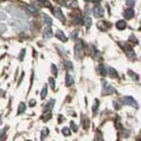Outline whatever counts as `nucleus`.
I'll return each instance as SVG.
<instances>
[{"label": "nucleus", "mask_w": 141, "mask_h": 141, "mask_svg": "<svg viewBox=\"0 0 141 141\" xmlns=\"http://www.w3.org/2000/svg\"><path fill=\"white\" fill-rule=\"evenodd\" d=\"M6 10L10 13V15L16 17V18H20V19H26L27 18V14L22 10H20L19 8H16L14 6H9L7 7Z\"/></svg>", "instance_id": "nucleus-1"}, {"label": "nucleus", "mask_w": 141, "mask_h": 141, "mask_svg": "<svg viewBox=\"0 0 141 141\" xmlns=\"http://www.w3.org/2000/svg\"><path fill=\"white\" fill-rule=\"evenodd\" d=\"M9 24L10 26L15 27V28H18V29L21 30H26L27 29V24L26 22H23V21H19V20H10L9 21Z\"/></svg>", "instance_id": "nucleus-2"}, {"label": "nucleus", "mask_w": 141, "mask_h": 141, "mask_svg": "<svg viewBox=\"0 0 141 141\" xmlns=\"http://www.w3.org/2000/svg\"><path fill=\"white\" fill-rule=\"evenodd\" d=\"M83 53H84V46H83V43L80 41V42H77L74 46V56L79 58L83 56Z\"/></svg>", "instance_id": "nucleus-3"}, {"label": "nucleus", "mask_w": 141, "mask_h": 141, "mask_svg": "<svg viewBox=\"0 0 141 141\" xmlns=\"http://www.w3.org/2000/svg\"><path fill=\"white\" fill-rule=\"evenodd\" d=\"M122 102H123L124 105H132V106H134V107H137L138 106L137 102H136L133 97H131V96H124V97L122 98Z\"/></svg>", "instance_id": "nucleus-4"}, {"label": "nucleus", "mask_w": 141, "mask_h": 141, "mask_svg": "<svg viewBox=\"0 0 141 141\" xmlns=\"http://www.w3.org/2000/svg\"><path fill=\"white\" fill-rule=\"evenodd\" d=\"M53 12H54V14H55V16L57 18L58 20H60L61 22H65V16H64V14H63L62 10H61V9L60 8H58V7H55L54 9H53Z\"/></svg>", "instance_id": "nucleus-5"}, {"label": "nucleus", "mask_w": 141, "mask_h": 141, "mask_svg": "<svg viewBox=\"0 0 141 141\" xmlns=\"http://www.w3.org/2000/svg\"><path fill=\"white\" fill-rule=\"evenodd\" d=\"M103 86H104V89H105V94H111V93H115L116 92L115 89H114L107 81L104 80V81H103Z\"/></svg>", "instance_id": "nucleus-6"}, {"label": "nucleus", "mask_w": 141, "mask_h": 141, "mask_svg": "<svg viewBox=\"0 0 141 141\" xmlns=\"http://www.w3.org/2000/svg\"><path fill=\"white\" fill-rule=\"evenodd\" d=\"M93 14L95 17H102L104 16V9L101 6H96L93 10Z\"/></svg>", "instance_id": "nucleus-7"}, {"label": "nucleus", "mask_w": 141, "mask_h": 141, "mask_svg": "<svg viewBox=\"0 0 141 141\" xmlns=\"http://www.w3.org/2000/svg\"><path fill=\"white\" fill-rule=\"evenodd\" d=\"M43 37L46 39H51L53 37V31H52V28L50 27V26H48L45 29L43 30Z\"/></svg>", "instance_id": "nucleus-8"}, {"label": "nucleus", "mask_w": 141, "mask_h": 141, "mask_svg": "<svg viewBox=\"0 0 141 141\" xmlns=\"http://www.w3.org/2000/svg\"><path fill=\"white\" fill-rule=\"evenodd\" d=\"M56 38H57V39H60V41H61V42H63V43H66V42L68 41V38L65 36V34L63 33L62 30H60V29L56 30Z\"/></svg>", "instance_id": "nucleus-9"}, {"label": "nucleus", "mask_w": 141, "mask_h": 141, "mask_svg": "<svg viewBox=\"0 0 141 141\" xmlns=\"http://www.w3.org/2000/svg\"><path fill=\"white\" fill-rule=\"evenodd\" d=\"M124 17L126 18V19H132L133 17L135 16V10H133L132 8H130V9H128V10H126L124 11Z\"/></svg>", "instance_id": "nucleus-10"}, {"label": "nucleus", "mask_w": 141, "mask_h": 141, "mask_svg": "<svg viewBox=\"0 0 141 141\" xmlns=\"http://www.w3.org/2000/svg\"><path fill=\"white\" fill-rule=\"evenodd\" d=\"M26 9L27 10V11L29 13H31V14H33V15H35V14H37L38 13V9H37L35 6H32V5H26Z\"/></svg>", "instance_id": "nucleus-11"}, {"label": "nucleus", "mask_w": 141, "mask_h": 141, "mask_svg": "<svg viewBox=\"0 0 141 141\" xmlns=\"http://www.w3.org/2000/svg\"><path fill=\"white\" fill-rule=\"evenodd\" d=\"M43 22L47 25V26H52L53 25V20L52 18L50 16H48L47 14H45V13H43Z\"/></svg>", "instance_id": "nucleus-12"}, {"label": "nucleus", "mask_w": 141, "mask_h": 141, "mask_svg": "<svg viewBox=\"0 0 141 141\" xmlns=\"http://www.w3.org/2000/svg\"><path fill=\"white\" fill-rule=\"evenodd\" d=\"M73 83H74L73 77H72L70 73H67V75H66V86H67V87H70V86L73 85Z\"/></svg>", "instance_id": "nucleus-13"}, {"label": "nucleus", "mask_w": 141, "mask_h": 141, "mask_svg": "<svg viewBox=\"0 0 141 141\" xmlns=\"http://www.w3.org/2000/svg\"><path fill=\"white\" fill-rule=\"evenodd\" d=\"M125 51H126V54H127V56H129V57H134V56H135V52H134V50H133V48H132L131 46H126L125 47Z\"/></svg>", "instance_id": "nucleus-14"}, {"label": "nucleus", "mask_w": 141, "mask_h": 141, "mask_svg": "<svg viewBox=\"0 0 141 141\" xmlns=\"http://www.w3.org/2000/svg\"><path fill=\"white\" fill-rule=\"evenodd\" d=\"M51 116H52V113H51V109H46L45 111L43 112V117L42 118L44 119V120H48L50 118H51Z\"/></svg>", "instance_id": "nucleus-15"}, {"label": "nucleus", "mask_w": 141, "mask_h": 141, "mask_svg": "<svg viewBox=\"0 0 141 141\" xmlns=\"http://www.w3.org/2000/svg\"><path fill=\"white\" fill-rule=\"evenodd\" d=\"M116 26H117V28L118 29H120V30H123L126 27V23H125L123 20H119L117 22L116 24Z\"/></svg>", "instance_id": "nucleus-16"}, {"label": "nucleus", "mask_w": 141, "mask_h": 141, "mask_svg": "<svg viewBox=\"0 0 141 141\" xmlns=\"http://www.w3.org/2000/svg\"><path fill=\"white\" fill-rule=\"evenodd\" d=\"M26 105L25 103H20L19 107H18V114H23L24 112L26 111Z\"/></svg>", "instance_id": "nucleus-17"}, {"label": "nucleus", "mask_w": 141, "mask_h": 141, "mask_svg": "<svg viewBox=\"0 0 141 141\" xmlns=\"http://www.w3.org/2000/svg\"><path fill=\"white\" fill-rule=\"evenodd\" d=\"M84 24H85V26H87V28H89L92 25V20L90 17H86L85 20H84Z\"/></svg>", "instance_id": "nucleus-18"}, {"label": "nucleus", "mask_w": 141, "mask_h": 141, "mask_svg": "<svg viewBox=\"0 0 141 141\" xmlns=\"http://www.w3.org/2000/svg\"><path fill=\"white\" fill-rule=\"evenodd\" d=\"M97 50H96V48L94 47L93 45H89V54H90V56L94 58L96 56V54H97Z\"/></svg>", "instance_id": "nucleus-19"}, {"label": "nucleus", "mask_w": 141, "mask_h": 141, "mask_svg": "<svg viewBox=\"0 0 141 141\" xmlns=\"http://www.w3.org/2000/svg\"><path fill=\"white\" fill-rule=\"evenodd\" d=\"M82 124L84 125V127H85V129L89 128V118H87L86 116H82Z\"/></svg>", "instance_id": "nucleus-20"}, {"label": "nucleus", "mask_w": 141, "mask_h": 141, "mask_svg": "<svg viewBox=\"0 0 141 141\" xmlns=\"http://www.w3.org/2000/svg\"><path fill=\"white\" fill-rule=\"evenodd\" d=\"M99 70H100V72H101V74L104 76L107 75V69H106V67L105 65H100L99 67Z\"/></svg>", "instance_id": "nucleus-21"}, {"label": "nucleus", "mask_w": 141, "mask_h": 141, "mask_svg": "<svg viewBox=\"0 0 141 141\" xmlns=\"http://www.w3.org/2000/svg\"><path fill=\"white\" fill-rule=\"evenodd\" d=\"M48 134H49V130H48L47 128H43V131H42V136H41V139L43 140V139L48 135Z\"/></svg>", "instance_id": "nucleus-22"}, {"label": "nucleus", "mask_w": 141, "mask_h": 141, "mask_svg": "<svg viewBox=\"0 0 141 141\" xmlns=\"http://www.w3.org/2000/svg\"><path fill=\"white\" fill-rule=\"evenodd\" d=\"M47 95V86H44L43 89H42V92H41V97L42 99H44Z\"/></svg>", "instance_id": "nucleus-23"}, {"label": "nucleus", "mask_w": 141, "mask_h": 141, "mask_svg": "<svg viewBox=\"0 0 141 141\" xmlns=\"http://www.w3.org/2000/svg\"><path fill=\"white\" fill-rule=\"evenodd\" d=\"M64 66L69 70H72V68H73L72 63L71 62V61H69V60H65V61H64Z\"/></svg>", "instance_id": "nucleus-24"}, {"label": "nucleus", "mask_w": 141, "mask_h": 141, "mask_svg": "<svg viewBox=\"0 0 141 141\" xmlns=\"http://www.w3.org/2000/svg\"><path fill=\"white\" fill-rule=\"evenodd\" d=\"M128 74H129V76H131V77L134 79V80H138V79H139V77H138L137 74H136V73H135V72H133V71H128Z\"/></svg>", "instance_id": "nucleus-25"}, {"label": "nucleus", "mask_w": 141, "mask_h": 141, "mask_svg": "<svg viewBox=\"0 0 141 141\" xmlns=\"http://www.w3.org/2000/svg\"><path fill=\"white\" fill-rule=\"evenodd\" d=\"M108 70H109V73H110V75H111L112 77H117V76H118V73H117L115 69H113L112 67H109Z\"/></svg>", "instance_id": "nucleus-26"}, {"label": "nucleus", "mask_w": 141, "mask_h": 141, "mask_svg": "<svg viewBox=\"0 0 141 141\" xmlns=\"http://www.w3.org/2000/svg\"><path fill=\"white\" fill-rule=\"evenodd\" d=\"M62 134L65 136H69V135H71V131H70V129L68 127H64L62 129Z\"/></svg>", "instance_id": "nucleus-27"}, {"label": "nucleus", "mask_w": 141, "mask_h": 141, "mask_svg": "<svg viewBox=\"0 0 141 141\" xmlns=\"http://www.w3.org/2000/svg\"><path fill=\"white\" fill-rule=\"evenodd\" d=\"M37 1H39L41 4H43V6L46 7V8H49V7H51V3L50 2H48L47 0H37Z\"/></svg>", "instance_id": "nucleus-28"}, {"label": "nucleus", "mask_w": 141, "mask_h": 141, "mask_svg": "<svg viewBox=\"0 0 141 141\" xmlns=\"http://www.w3.org/2000/svg\"><path fill=\"white\" fill-rule=\"evenodd\" d=\"M54 104H55V100L51 99L49 102H48L47 105H46V109H52L54 107Z\"/></svg>", "instance_id": "nucleus-29"}, {"label": "nucleus", "mask_w": 141, "mask_h": 141, "mask_svg": "<svg viewBox=\"0 0 141 141\" xmlns=\"http://www.w3.org/2000/svg\"><path fill=\"white\" fill-rule=\"evenodd\" d=\"M74 24H76V25H82L83 20L81 19V17L80 16L75 17V18H74Z\"/></svg>", "instance_id": "nucleus-30"}, {"label": "nucleus", "mask_w": 141, "mask_h": 141, "mask_svg": "<svg viewBox=\"0 0 141 141\" xmlns=\"http://www.w3.org/2000/svg\"><path fill=\"white\" fill-rule=\"evenodd\" d=\"M52 73L54 74L55 76H57V68L56 67V65L55 64H52Z\"/></svg>", "instance_id": "nucleus-31"}, {"label": "nucleus", "mask_w": 141, "mask_h": 141, "mask_svg": "<svg viewBox=\"0 0 141 141\" xmlns=\"http://www.w3.org/2000/svg\"><path fill=\"white\" fill-rule=\"evenodd\" d=\"M98 107H99V101L98 100H95V101H94V105H93V106H92V111L95 112Z\"/></svg>", "instance_id": "nucleus-32"}, {"label": "nucleus", "mask_w": 141, "mask_h": 141, "mask_svg": "<svg viewBox=\"0 0 141 141\" xmlns=\"http://www.w3.org/2000/svg\"><path fill=\"white\" fill-rule=\"evenodd\" d=\"M7 31V26L4 25V24H1L0 23V34H2V33L6 32Z\"/></svg>", "instance_id": "nucleus-33"}, {"label": "nucleus", "mask_w": 141, "mask_h": 141, "mask_svg": "<svg viewBox=\"0 0 141 141\" xmlns=\"http://www.w3.org/2000/svg\"><path fill=\"white\" fill-rule=\"evenodd\" d=\"M49 84H50V87H51L52 89H55V86H56L55 79L52 78V77H50V78H49Z\"/></svg>", "instance_id": "nucleus-34"}, {"label": "nucleus", "mask_w": 141, "mask_h": 141, "mask_svg": "<svg viewBox=\"0 0 141 141\" xmlns=\"http://www.w3.org/2000/svg\"><path fill=\"white\" fill-rule=\"evenodd\" d=\"M71 37H72V39H77V37H78V31H77V30H74V31H72V34H71Z\"/></svg>", "instance_id": "nucleus-35"}, {"label": "nucleus", "mask_w": 141, "mask_h": 141, "mask_svg": "<svg viewBox=\"0 0 141 141\" xmlns=\"http://www.w3.org/2000/svg\"><path fill=\"white\" fill-rule=\"evenodd\" d=\"M71 127H72V131H73V132H77V131H78V126H77V125H76L73 122H71Z\"/></svg>", "instance_id": "nucleus-36"}, {"label": "nucleus", "mask_w": 141, "mask_h": 141, "mask_svg": "<svg viewBox=\"0 0 141 141\" xmlns=\"http://www.w3.org/2000/svg\"><path fill=\"white\" fill-rule=\"evenodd\" d=\"M135 3V0H126V4L129 7H134Z\"/></svg>", "instance_id": "nucleus-37"}, {"label": "nucleus", "mask_w": 141, "mask_h": 141, "mask_svg": "<svg viewBox=\"0 0 141 141\" xmlns=\"http://www.w3.org/2000/svg\"><path fill=\"white\" fill-rule=\"evenodd\" d=\"M7 19V15L5 14V12L3 11H0V21H3V20Z\"/></svg>", "instance_id": "nucleus-38"}, {"label": "nucleus", "mask_w": 141, "mask_h": 141, "mask_svg": "<svg viewBox=\"0 0 141 141\" xmlns=\"http://www.w3.org/2000/svg\"><path fill=\"white\" fill-rule=\"evenodd\" d=\"M36 100L35 99H32V100H30L29 101V106H31V107H33L34 105H36Z\"/></svg>", "instance_id": "nucleus-39"}, {"label": "nucleus", "mask_w": 141, "mask_h": 141, "mask_svg": "<svg viewBox=\"0 0 141 141\" xmlns=\"http://www.w3.org/2000/svg\"><path fill=\"white\" fill-rule=\"evenodd\" d=\"M26 55V50L23 49L22 52H21V56H20V60H24V56Z\"/></svg>", "instance_id": "nucleus-40"}, {"label": "nucleus", "mask_w": 141, "mask_h": 141, "mask_svg": "<svg viewBox=\"0 0 141 141\" xmlns=\"http://www.w3.org/2000/svg\"><path fill=\"white\" fill-rule=\"evenodd\" d=\"M120 126H122V124L119 123V118H117V122H116V127H117V128H120Z\"/></svg>", "instance_id": "nucleus-41"}, {"label": "nucleus", "mask_w": 141, "mask_h": 141, "mask_svg": "<svg viewBox=\"0 0 141 141\" xmlns=\"http://www.w3.org/2000/svg\"><path fill=\"white\" fill-rule=\"evenodd\" d=\"M113 104H114V106H115V108H116V109L120 108V105H118V102H114Z\"/></svg>", "instance_id": "nucleus-42"}, {"label": "nucleus", "mask_w": 141, "mask_h": 141, "mask_svg": "<svg viewBox=\"0 0 141 141\" xmlns=\"http://www.w3.org/2000/svg\"><path fill=\"white\" fill-rule=\"evenodd\" d=\"M130 41H133L134 43H137V39H135V38H133V36H131L130 37Z\"/></svg>", "instance_id": "nucleus-43"}, {"label": "nucleus", "mask_w": 141, "mask_h": 141, "mask_svg": "<svg viewBox=\"0 0 141 141\" xmlns=\"http://www.w3.org/2000/svg\"><path fill=\"white\" fill-rule=\"evenodd\" d=\"M3 135H4V132L1 131V132H0V139H1V136H2Z\"/></svg>", "instance_id": "nucleus-44"}, {"label": "nucleus", "mask_w": 141, "mask_h": 141, "mask_svg": "<svg viewBox=\"0 0 141 141\" xmlns=\"http://www.w3.org/2000/svg\"><path fill=\"white\" fill-rule=\"evenodd\" d=\"M92 1H93L94 3H99V2L101 1V0H92Z\"/></svg>", "instance_id": "nucleus-45"}, {"label": "nucleus", "mask_w": 141, "mask_h": 141, "mask_svg": "<svg viewBox=\"0 0 141 141\" xmlns=\"http://www.w3.org/2000/svg\"><path fill=\"white\" fill-rule=\"evenodd\" d=\"M85 1H87V2H89V1H92V0H85Z\"/></svg>", "instance_id": "nucleus-46"}]
</instances>
